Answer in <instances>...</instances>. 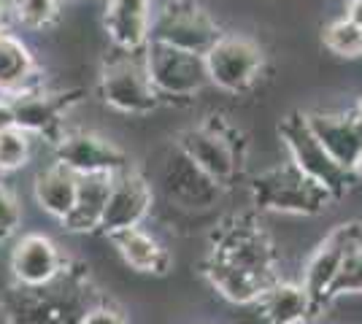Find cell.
Returning <instances> with one entry per match:
<instances>
[{"mask_svg":"<svg viewBox=\"0 0 362 324\" xmlns=\"http://www.w3.org/2000/svg\"><path fill=\"white\" fill-rule=\"evenodd\" d=\"M252 198L257 208L276 211V214H298L314 216L327 208V192H322L317 184H311L303 173L284 165L259 173L252 181Z\"/></svg>","mask_w":362,"mask_h":324,"instance_id":"cell-5","label":"cell"},{"mask_svg":"<svg viewBox=\"0 0 362 324\" xmlns=\"http://www.w3.org/2000/svg\"><path fill=\"white\" fill-rule=\"evenodd\" d=\"M279 133L289 155V165L303 173L311 184H317L322 192H327L330 200H341L351 184V170L341 168L325 152V146L319 143L305 122V114H289L279 127Z\"/></svg>","mask_w":362,"mask_h":324,"instance_id":"cell-2","label":"cell"},{"mask_svg":"<svg viewBox=\"0 0 362 324\" xmlns=\"http://www.w3.org/2000/svg\"><path fill=\"white\" fill-rule=\"evenodd\" d=\"M127 268H133L138 273H154V276H165L170 270V251H168L154 235L144 232L141 227L114 232L108 238Z\"/></svg>","mask_w":362,"mask_h":324,"instance_id":"cell-20","label":"cell"},{"mask_svg":"<svg viewBox=\"0 0 362 324\" xmlns=\"http://www.w3.org/2000/svg\"><path fill=\"white\" fill-rule=\"evenodd\" d=\"M22 224V208L19 200L14 198V192L0 181V241L11 238Z\"/></svg>","mask_w":362,"mask_h":324,"instance_id":"cell-28","label":"cell"},{"mask_svg":"<svg viewBox=\"0 0 362 324\" xmlns=\"http://www.w3.org/2000/svg\"><path fill=\"white\" fill-rule=\"evenodd\" d=\"M219 38H222L219 25L203 6L192 0H168L151 16L149 41H157L163 47L206 54Z\"/></svg>","mask_w":362,"mask_h":324,"instance_id":"cell-4","label":"cell"},{"mask_svg":"<svg viewBox=\"0 0 362 324\" xmlns=\"http://www.w3.org/2000/svg\"><path fill=\"white\" fill-rule=\"evenodd\" d=\"M117 52L119 54L111 57L100 73V97L106 100V106L119 114H136V116L151 114L163 103V97L146 73L144 52H124V49Z\"/></svg>","mask_w":362,"mask_h":324,"instance_id":"cell-3","label":"cell"},{"mask_svg":"<svg viewBox=\"0 0 362 324\" xmlns=\"http://www.w3.org/2000/svg\"><path fill=\"white\" fill-rule=\"evenodd\" d=\"M354 116H357V119H362V97L357 100V106H354Z\"/></svg>","mask_w":362,"mask_h":324,"instance_id":"cell-34","label":"cell"},{"mask_svg":"<svg viewBox=\"0 0 362 324\" xmlns=\"http://www.w3.org/2000/svg\"><path fill=\"white\" fill-rule=\"evenodd\" d=\"M354 173L362 179V152H360V157H357V162H354Z\"/></svg>","mask_w":362,"mask_h":324,"instance_id":"cell-33","label":"cell"},{"mask_svg":"<svg viewBox=\"0 0 362 324\" xmlns=\"http://www.w3.org/2000/svg\"><path fill=\"white\" fill-rule=\"evenodd\" d=\"M54 162L74 170L76 176H117L122 170L133 168L130 157L114 140L84 130L62 133L54 143Z\"/></svg>","mask_w":362,"mask_h":324,"instance_id":"cell-10","label":"cell"},{"mask_svg":"<svg viewBox=\"0 0 362 324\" xmlns=\"http://www.w3.org/2000/svg\"><path fill=\"white\" fill-rule=\"evenodd\" d=\"M203 273H206L209 284H211L216 292L222 294L225 300H230V303H238V306L257 303V297L273 284L271 278L255 276V273L241 270V268H235V265H230V263H225V260H219V257H214V254L209 257V263H206V268H203Z\"/></svg>","mask_w":362,"mask_h":324,"instance_id":"cell-21","label":"cell"},{"mask_svg":"<svg viewBox=\"0 0 362 324\" xmlns=\"http://www.w3.org/2000/svg\"><path fill=\"white\" fill-rule=\"evenodd\" d=\"M8 3H11V0H8Z\"/></svg>","mask_w":362,"mask_h":324,"instance_id":"cell-35","label":"cell"},{"mask_svg":"<svg viewBox=\"0 0 362 324\" xmlns=\"http://www.w3.org/2000/svg\"><path fill=\"white\" fill-rule=\"evenodd\" d=\"M92 306L87 284L65 270L46 287H16L3 297L8 324H78Z\"/></svg>","mask_w":362,"mask_h":324,"instance_id":"cell-1","label":"cell"},{"mask_svg":"<svg viewBox=\"0 0 362 324\" xmlns=\"http://www.w3.org/2000/svg\"><path fill=\"white\" fill-rule=\"evenodd\" d=\"M325 47L338 57H362V30L351 25L346 16L335 19L325 28Z\"/></svg>","mask_w":362,"mask_h":324,"instance_id":"cell-25","label":"cell"},{"mask_svg":"<svg viewBox=\"0 0 362 324\" xmlns=\"http://www.w3.org/2000/svg\"><path fill=\"white\" fill-rule=\"evenodd\" d=\"M14 106V127L25 130L28 136H46L60 140L62 127V111L68 108V95H52L46 90L25 92L11 97Z\"/></svg>","mask_w":362,"mask_h":324,"instance_id":"cell-18","label":"cell"},{"mask_svg":"<svg viewBox=\"0 0 362 324\" xmlns=\"http://www.w3.org/2000/svg\"><path fill=\"white\" fill-rule=\"evenodd\" d=\"M144 62H146V73H149L151 84L163 100L165 97H192L211 84L203 54H192V52H181V49H170L157 41H149L144 49Z\"/></svg>","mask_w":362,"mask_h":324,"instance_id":"cell-6","label":"cell"},{"mask_svg":"<svg viewBox=\"0 0 362 324\" xmlns=\"http://www.w3.org/2000/svg\"><path fill=\"white\" fill-rule=\"evenodd\" d=\"M151 0H106V32L114 49L144 52L151 32Z\"/></svg>","mask_w":362,"mask_h":324,"instance_id":"cell-17","label":"cell"},{"mask_svg":"<svg viewBox=\"0 0 362 324\" xmlns=\"http://www.w3.org/2000/svg\"><path fill=\"white\" fill-rule=\"evenodd\" d=\"M14 19H11V3L8 0H0V32L11 30Z\"/></svg>","mask_w":362,"mask_h":324,"instance_id":"cell-32","label":"cell"},{"mask_svg":"<svg viewBox=\"0 0 362 324\" xmlns=\"http://www.w3.org/2000/svg\"><path fill=\"white\" fill-rule=\"evenodd\" d=\"M76 189H78V176L74 170H68L60 162H52L49 168H44L35 176L33 195L44 214L65 222L76 203Z\"/></svg>","mask_w":362,"mask_h":324,"instance_id":"cell-22","label":"cell"},{"mask_svg":"<svg viewBox=\"0 0 362 324\" xmlns=\"http://www.w3.org/2000/svg\"><path fill=\"white\" fill-rule=\"evenodd\" d=\"M209 81L225 92H246L262 71V52L243 35H222L206 54Z\"/></svg>","mask_w":362,"mask_h":324,"instance_id":"cell-8","label":"cell"},{"mask_svg":"<svg viewBox=\"0 0 362 324\" xmlns=\"http://www.w3.org/2000/svg\"><path fill=\"white\" fill-rule=\"evenodd\" d=\"M346 294H362V246L351 248L335 273V281L330 287V303Z\"/></svg>","mask_w":362,"mask_h":324,"instance_id":"cell-27","label":"cell"},{"mask_svg":"<svg viewBox=\"0 0 362 324\" xmlns=\"http://www.w3.org/2000/svg\"><path fill=\"white\" fill-rule=\"evenodd\" d=\"M62 0H11V19L28 30H46L60 19Z\"/></svg>","mask_w":362,"mask_h":324,"instance_id":"cell-24","label":"cell"},{"mask_svg":"<svg viewBox=\"0 0 362 324\" xmlns=\"http://www.w3.org/2000/svg\"><path fill=\"white\" fill-rule=\"evenodd\" d=\"M362 246V222H344L314 248V254L308 257V263L303 268L300 287L305 289L314 313L322 311L330 303V287L335 281V273L344 263L351 248Z\"/></svg>","mask_w":362,"mask_h":324,"instance_id":"cell-7","label":"cell"},{"mask_svg":"<svg viewBox=\"0 0 362 324\" xmlns=\"http://www.w3.org/2000/svg\"><path fill=\"white\" fill-rule=\"evenodd\" d=\"M30 136L19 127H8L0 133V173H14L25 168L30 160Z\"/></svg>","mask_w":362,"mask_h":324,"instance_id":"cell-26","label":"cell"},{"mask_svg":"<svg viewBox=\"0 0 362 324\" xmlns=\"http://www.w3.org/2000/svg\"><path fill=\"white\" fill-rule=\"evenodd\" d=\"M14 127V106L8 97H0V133Z\"/></svg>","mask_w":362,"mask_h":324,"instance_id":"cell-30","label":"cell"},{"mask_svg":"<svg viewBox=\"0 0 362 324\" xmlns=\"http://www.w3.org/2000/svg\"><path fill=\"white\" fill-rule=\"evenodd\" d=\"M111 176H78L76 203L68 219L62 222L68 232H95L100 227V219L106 211Z\"/></svg>","mask_w":362,"mask_h":324,"instance_id":"cell-23","label":"cell"},{"mask_svg":"<svg viewBox=\"0 0 362 324\" xmlns=\"http://www.w3.org/2000/svg\"><path fill=\"white\" fill-rule=\"evenodd\" d=\"M163 184H165L168 200L176 203L179 208L189 211H206L219 198V186L214 179H209L195 162H189L179 149L168 157L163 168Z\"/></svg>","mask_w":362,"mask_h":324,"instance_id":"cell-14","label":"cell"},{"mask_svg":"<svg viewBox=\"0 0 362 324\" xmlns=\"http://www.w3.org/2000/svg\"><path fill=\"white\" fill-rule=\"evenodd\" d=\"M214 257L225 260V263L235 265L241 270H249L255 276L271 278L276 281V260H273V248L268 238L259 232V227L246 224V222H235L233 227H225L216 246L211 251Z\"/></svg>","mask_w":362,"mask_h":324,"instance_id":"cell-12","label":"cell"},{"mask_svg":"<svg viewBox=\"0 0 362 324\" xmlns=\"http://www.w3.org/2000/svg\"><path fill=\"white\" fill-rule=\"evenodd\" d=\"M257 311L268 324H303L314 316V306L300 284L276 278L265 292L257 297Z\"/></svg>","mask_w":362,"mask_h":324,"instance_id":"cell-19","label":"cell"},{"mask_svg":"<svg viewBox=\"0 0 362 324\" xmlns=\"http://www.w3.org/2000/svg\"><path fill=\"white\" fill-rule=\"evenodd\" d=\"M151 205H154V192L149 181L136 168L122 170L117 176H111V192H108L106 211L98 232L111 238L114 232L141 227L144 219L151 214Z\"/></svg>","mask_w":362,"mask_h":324,"instance_id":"cell-11","label":"cell"},{"mask_svg":"<svg viewBox=\"0 0 362 324\" xmlns=\"http://www.w3.org/2000/svg\"><path fill=\"white\" fill-rule=\"evenodd\" d=\"M346 19L362 30V0H349L346 3Z\"/></svg>","mask_w":362,"mask_h":324,"instance_id":"cell-31","label":"cell"},{"mask_svg":"<svg viewBox=\"0 0 362 324\" xmlns=\"http://www.w3.org/2000/svg\"><path fill=\"white\" fill-rule=\"evenodd\" d=\"M78 324H127V322H124V316H122L117 308L103 306V303H95V306L81 316Z\"/></svg>","mask_w":362,"mask_h":324,"instance_id":"cell-29","label":"cell"},{"mask_svg":"<svg viewBox=\"0 0 362 324\" xmlns=\"http://www.w3.org/2000/svg\"><path fill=\"white\" fill-rule=\"evenodd\" d=\"M305 122L311 133L325 146V152L341 165L354 173V162L362 152V119L351 114H322L311 111L305 114Z\"/></svg>","mask_w":362,"mask_h":324,"instance_id":"cell-15","label":"cell"},{"mask_svg":"<svg viewBox=\"0 0 362 324\" xmlns=\"http://www.w3.org/2000/svg\"><path fill=\"white\" fill-rule=\"evenodd\" d=\"M44 90L38 62L30 47L11 30L0 32V97H16V95Z\"/></svg>","mask_w":362,"mask_h":324,"instance_id":"cell-16","label":"cell"},{"mask_svg":"<svg viewBox=\"0 0 362 324\" xmlns=\"http://www.w3.org/2000/svg\"><path fill=\"white\" fill-rule=\"evenodd\" d=\"M181 155L189 162H195L209 179L216 184H227L241 165V155H238V143L233 140V133L219 127V124H197L189 127L179 136Z\"/></svg>","mask_w":362,"mask_h":324,"instance_id":"cell-9","label":"cell"},{"mask_svg":"<svg viewBox=\"0 0 362 324\" xmlns=\"http://www.w3.org/2000/svg\"><path fill=\"white\" fill-rule=\"evenodd\" d=\"M62 270H65V263H62L60 248L49 235L28 232L14 244L11 273H14L16 287L38 289V287L52 284Z\"/></svg>","mask_w":362,"mask_h":324,"instance_id":"cell-13","label":"cell"}]
</instances>
